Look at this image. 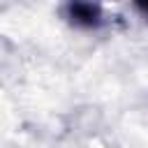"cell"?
<instances>
[{
    "mask_svg": "<svg viewBox=\"0 0 148 148\" xmlns=\"http://www.w3.org/2000/svg\"><path fill=\"white\" fill-rule=\"evenodd\" d=\"M67 16L72 18V23L81 25V28H92L99 23L102 18V9L97 2L92 0H69L67 5Z\"/></svg>",
    "mask_w": 148,
    "mask_h": 148,
    "instance_id": "cell-1",
    "label": "cell"
},
{
    "mask_svg": "<svg viewBox=\"0 0 148 148\" xmlns=\"http://www.w3.org/2000/svg\"><path fill=\"white\" fill-rule=\"evenodd\" d=\"M134 2H136V7H139V9H143V12L148 14V0H134Z\"/></svg>",
    "mask_w": 148,
    "mask_h": 148,
    "instance_id": "cell-2",
    "label": "cell"
}]
</instances>
